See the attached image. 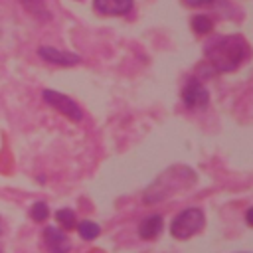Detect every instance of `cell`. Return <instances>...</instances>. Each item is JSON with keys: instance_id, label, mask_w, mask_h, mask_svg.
<instances>
[{"instance_id": "30bf717a", "label": "cell", "mask_w": 253, "mask_h": 253, "mask_svg": "<svg viewBox=\"0 0 253 253\" xmlns=\"http://www.w3.org/2000/svg\"><path fill=\"white\" fill-rule=\"evenodd\" d=\"M18 2H20V6H22L30 16H34L36 20H42V22L51 20V12H49L45 0H18Z\"/></svg>"}, {"instance_id": "7c38bea8", "label": "cell", "mask_w": 253, "mask_h": 253, "mask_svg": "<svg viewBox=\"0 0 253 253\" xmlns=\"http://www.w3.org/2000/svg\"><path fill=\"white\" fill-rule=\"evenodd\" d=\"M55 219L59 221V225H61L65 231H69V229H73V227L77 225L75 211L69 210V208H61V210H57V211H55Z\"/></svg>"}, {"instance_id": "277c9868", "label": "cell", "mask_w": 253, "mask_h": 253, "mask_svg": "<svg viewBox=\"0 0 253 253\" xmlns=\"http://www.w3.org/2000/svg\"><path fill=\"white\" fill-rule=\"evenodd\" d=\"M42 99H43L49 107H53L55 111H59L61 115H65V117H67L69 121H73V123H79V121L83 119L81 107H79L71 97H67V95L59 93V91L43 89V91H42Z\"/></svg>"}, {"instance_id": "6da1fadb", "label": "cell", "mask_w": 253, "mask_h": 253, "mask_svg": "<svg viewBox=\"0 0 253 253\" xmlns=\"http://www.w3.org/2000/svg\"><path fill=\"white\" fill-rule=\"evenodd\" d=\"M208 63L221 73L235 71L249 55V43L243 36H221L208 43L204 51Z\"/></svg>"}, {"instance_id": "e0dca14e", "label": "cell", "mask_w": 253, "mask_h": 253, "mask_svg": "<svg viewBox=\"0 0 253 253\" xmlns=\"http://www.w3.org/2000/svg\"><path fill=\"white\" fill-rule=\"evenodd\" d=\"M2 233H4V223H2V219H0V237H2ZM0 253H2V245H0Z\"/></svg>"}, {"instance_id": "ba28073f", "label": "cell", "mask_w": 253, "mask_h": 253, "mask_svg": "<svg viewBox=\"0 0 253 253\" xmlns=\"http://www.w3.org/2000/svg\"><path fill=\"white\" fill-rule=\"evenodd\" d=\"M93 8L101 16H126L132 10V0H93Z\"/></svg>"}, {"instance_id": "2e32d148", "label": "cell", "mask_w": 253, "mask_h": 253, "mask_svg": "<svg viewBox=\"0 0 253 253\" xmlns=\"http://www.w3.org/2000/svg\"><path fill=\"white\" fill-rule=\"evenodd\" d=\"M245 219H247V223L253 227V206L247 210V213H245Z\"/></svg>"}, {"instance_id": "5bb4252c", "label": "cell", "mask_w": 253, "mask_h": 253, "mask_svg": "<svg viewBox=\"0 0 253 253\" xmlns=\"http://www.w3.org/2000/svg\"><path fill=\"white\" fill-rule=\"evenodd\" d=\"M30 217L34 221H45L49 217V208L45 202H36L32 208H30Z\"/></svg>"}, {"instance_id": "8fae6325", "label": "cell", "mask_w": 253, "mask_h": 253, "mask_svg": "<svg viewBox=\"0 0 253 253\" xmlns=\"http://www.w3.org/2000/svg\"><path fill=\"white\" fill-rule=\"evenodd\" d=\"M75 227H77L79 235H81L85 241H91V239L99 237V233H101V227H99L95 221H91V219H83V221H79Z\"/></svg>"}, {"instance_id": "9c48e42d", "label": "cell", "mask_w": 253, "mask_h": 253, "mask_svg": "<svg viewBox=\"0 0 253 253\" xmlns=\"http://www.w3.org/2000/svg\"><path fill=\"white\" fill-rule=\"evenodd\" d=\"M162 215L154 213V215H148L144 217L140 223H138V235L142 239H154L160 231H162Z\"/></svg>"}, {"instance_id": "8992f818", "label": "cell", "mask_w": 253, "mask_h": 253, "mask_svg": "<svg viewBox=\"0 0 253 253\" xmlns=\"http://www.w3.org/2000/svg\"><path fill=\"white\" fill-rule=\"evenodd\" d=\"M38 55L47 61V63H53V65H61V67H71V65H77L81 63V57L77 53H71V51H61L53 45H40L38 47Z\"/></svg>"}, {"instance_id": "52a82bcc", "label": "cell", "mask_w": 253, "mask_h": 253, "mask_svg": "<svg viewBox=\"0 0 253 253\" xmlns=\"http://www.w3.org/2000/svg\"><path fill=\"white\" fill-rule=\"evenodd\" d=\"M43 243H45L47 253H69L71 249L69 237L59 227H53V225L43 229Z\"/></svg>"}, {"instance_id": "5b68a950", "label": "cell", "mask_w": 253, "mask_h": 253, "mask_svg": "<svg viewBox=\"0 0 253 253\" xmlns=\"http://www.w3.org/2000/svg\"><path fill=\"white\" fill-rule=\"evenodd\" d=\"M182 101L188 109H206L210 103V93L196 77H190L182 89Z\"/></svg>"}, {"instance_id": "4fadbf2b", "label": "cell", "mask_w": 253, "mask_h": 253, "mask_svg": "<svg viewBox=\"0 0 253 253\" xmlns=\"http://www.w3.org/2000/svg\"><path fill=\"white\" fill-rule=\"evenodd\" d=\"M192 28H194L196 34L204 36V34H210V32L213 30V22H211V18L206 16V14H196V16L192 18Z\"/></svg>"}, {"instance_id": "3957f363", "label": "cell", "mask_w": 253, "mask_h": 253, "mask_svg": "<svg viewBox=\"0 0 253 253\" xmlns=\"http://www.w3.org/2000/svg\"><path fill=\"white\" fill-rule=\"evenodd\" d=\"M206 223V215L200 208H188V210H182L170 223V233L172 237L184 241V239H190L194 237L198 231H202Z\"/></svg>"}, {"instance_id": "7a4b0ae2", "label": "cell", "mask_w": 253, "mask_h": 253, "mask_svg": "<svg viewBox=\"0 0 253 253\" xmlns=\"http://www.w3.org/2000/svg\"><path fill=\"white\" fill-rule=\"evenodd\" d=\"M196 172L190 166L184 164H176L170 166L168 170H164L144 192L142 200L144 204H156V202H164L168 200L172 194L190 188L192 184H196Z\"/></svg>"}, {"instance_id": "9a60e30c", "label": "cell", "mask_w": 253, "mask_h": 253, "mask_svg": "<svg viewBox=\"0 0 253 253\" xmlns=\"http://www.w3.org/2000/svg\"><path fill=\"white\" fill-rule=\"evenodd\" d=\"M210 2H213V0H184V4L186 6H206V4H210Z\"/></svg>"}]
</instances>
